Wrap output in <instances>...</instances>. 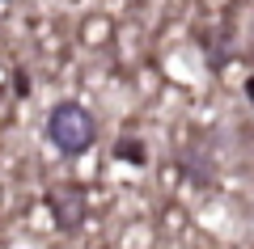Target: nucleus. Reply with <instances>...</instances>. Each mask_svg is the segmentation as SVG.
Wrapping results in <instances>:
<instances>
[{
    "label": "nucleus",
    "instance_id": "nucleus-2",
    "mask_svg": "<svg viewBox=\"0 0 254 249\" xmlns=\"http://www.w3.org/2000/svg\"><path fill=\"white\" fill-rule=\"evenodd\" d=\"M51 207H55V215H60L64 228H76V224H81V215H85L81 190H55V195H51Z\"/></svg>",
    "mask_w": 254,
    "mask_h": 249
},
{
    "label": "nucleus",
    "instance_id": "nucleus-1",
    "mask_svg": "<svg viewBox=\"0 0 254 249\" xmlns=\"http://www.w3.org/2000/svg\"><path fill=\"white\" fill-rule=\"evenodd\" d=\"M47 135H51V144L60 152L76 156V152H89L93 148V140H98V123H93V114L81 106V101H60V106L51 110V118H47Z\"/></svg>",
    "mask_w": 254,
    "mask_h": 249
}]
</instances>
